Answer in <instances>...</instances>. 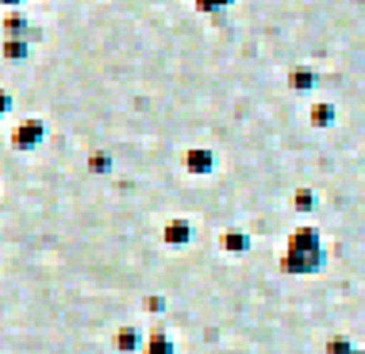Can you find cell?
<instances>
[{
  "mask_svg": "<svg viewBox=\"0 0 365 354\" xmlns=\"http://www.w3.org/2000/svg\"><path fill=\"white\" fill-rule=\"evenodd\" d=\"M43 135H46V127L38 123V120H24L16 127V135H12V143L19 146V151H31L35 143H43Z\"/></svg>",
  "mask_w": 365,
  "mask_h": 354,
  "instance_id": "cell-1",
  "label": "cell"
},
{
  "mask_svg": "<svg viewBox=\"0 0 365 354\" xmlns=\"http://www.w3.org/2000/svg\"><path fill=\"white\" fill-rule=\"evenodd\" d=\"M4 31H8V39H27V35H31L27 16H24V12H8V16H4Z\"/></svg>",
  "mask_w": 365,
  "mask_h": 354,
  "instance_id": "cell-2",
  "label": "cell"
},
{
  "mask_svg": "<svg viewBox=\"0 0 365 354\" xmlns=\"http://www.w3.org/2000/svg\"><path fill=\"white\" fill-rule=\"evenodd\" d=\"M212 162H215L212 151H189V154H185V166H189L192 173H208Z\"/></svg>",
  "mask_w": 365,
  "mask_h": 354,
  "instance_id": "cell-3",
  "label": "cell"
},
{
  "mask_svg": "<svg viewBox=\"0 0 365 354\" xmlns=\"http://www.w3.org/2000/svg\"><path fill=\"white\" fill-rule=\"evenodd\" d=\"M4 58H12V62L27 58V39H4Z\"/></svg>",
  "mask_w": 365,
  "mask_h": 354,
  "instance_id": "cell-4",
  "label": "cell"
},
{
  "mask_svg": "<svg viewBox=\"0 0 365 354\" xmlns=\"http://www.w3.org/2000/svg\"><path fill=\"white\" fill-rule=\"evenodd\" d=\"M165 239H170V243H185V239H189V223H170V228H165Z\"/></svg>",
  "mask_w": 365,
  "mask_h": 354,
  "instance_id": "cell-5",
  "label": "cell"
},
{
  "mask_svg": "<svg viewBox=\"0 0 365 354\" xmlns=\"http://www.w3.org/2000/svg\"><path fill=\"white\" fill-rule=\"evenodd\" d=\"M312 112H315V116H312L315 123H331V120H334V108H331V104H315Z\"/></svg>",
  "mask_w": 365,
  "mask_h": 354,
  "instance_id": "cell-6",
  "label": "cell"
},
{
  "mask_svg": "<svg viewBox=\"0 0 365 354\" xmlns=\"http://www.w3.org/2000/svg\"><path fill=\"white\" fill-rule=\"evenodd\" d=\"M292 85H296V88H312L315 81H312V74H308V70H300V74H292Z\"/></svg>",
  "mask_w": 365,
  "mask_h": 354,
  "instance_id": "cell-7",
  "label": "cell"
},
{
  "mask_svg": "<svg viewBox=\"0 0 365 354\" xmlns=\"http://www.w3.org/2000/svg\"><path fill=\"white\" fill-rule=\"evenodd\" d=\"M150 354H170V343H165L162 335H154L150 339Z\"/></svg>",
  "mask_w": 365,
  "mask_h": 354,
  "instance_id": "cell-8",
  "label": "cell"
},
{
  "mask_svg": "<svg viewBox=\"0 0 365 354\" xmlns=\"http://www.w3.org/2000/svg\"><path fill=\"white\" fill-rule=\"evenodd\" d=\"M231 4V0H196V8H204V12H215V8Z\"/></svg>",
  "mask_w": 365,
  "mask_h": 354,
  "instance_id": "cell-9",
  "label": "cell"
},
{
  "mask_svg": "<svg viewBox=\"0 0 365 354\" xmlns=\"http://www.w3.org/2000/svg\"><path fill=\"white\" fill-rule=\"evenodd\" d=\"M135 343H139V339H135V331H123V335H120V347H123V350H131Z\"/></svg>",
  "mask_w": 365,
  "mask_h": 354,
  "instance_id": "cell-10",
  "label": "cell"
},
{
  "mask_svg": "<svg viewBox=\"0 0 365 354\" xmlns=\"http://www.w3.org/2000/svg\"><path fill=\"white\" fill-rule=\"evenodd\" d=\"M8 108H12V96H8V93H4V88H0V116H4V112H8Z\"/></svg>",
  "mask_w": 365,
  "mask_h": 354,
  "instance_id": "cell-11",
  "label": "cell"
},
{
  "mask_svg": "<svg viewBox=\"0 0 365 354\" xmlns=\"http://www.w3.org/2000/svg\"><path fill=\"white\" fill-rule=\"evenodd\" d=\"M93 170H108V158H104V154H93Z\"/></svg>",
  "mask_w": 365,
  "mask_h": 354,
  "instance_id": "cell-12",
  "label": "cell"
}]
</instances>
